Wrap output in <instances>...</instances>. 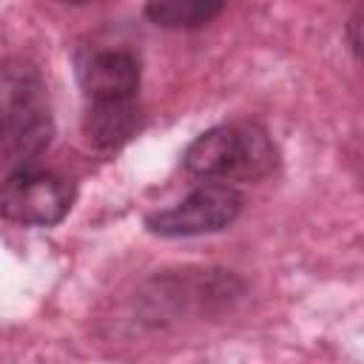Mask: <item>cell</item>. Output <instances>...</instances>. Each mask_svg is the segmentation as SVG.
Masks as SVG:
<instances>
[{
    "label": "cell",
    "instance_id": "cell-1",
    "mask_svg": "<svg viewBox=\"0 0 364 364\" xmlns=\"http://www.w3.org/2000/svg\"><path fill=\"white\" fill-rule=\"evenodd\" d=\"M82 88V131L91 148L111 154L128 145L142 128L139 82L142 65L131 48H85L77 54Z\"/></svg>",
    "mask_w": 364,
    "mask_h": 364
},
{
    "label": "cell",
    "instance_id": "cell-2",
    "mask_svg": "<svg viewBox=\"0 0 364 364\" xmlns=\"http://www.w3.org/2000/svg\"><path fill=\"white\" fill-rule=\"evenodd\" d=\"M54 117L40 68L26 57L0 60V168L9 173L51 145Z\"/></svg>",
    "mask_w": 364,
    "mask_h": 364
},
{
    "label": "cell",
    "instance_id": "cell-3",
    "mask_svg": "<svg viewBox=\"0 0 364 364\" xmlns=\"http://www.w3.org/2000/svg\"><path fill=\"white\" fill-rule=\"evenodd\" d=\"M245 293V282L222 267H182L154 273L136 290L134 307L142 324L165 327L191 316H213Z\"/></svg>",
    "mask_w": 364,
    "mask_h": 364
},
{
    "label": "cell",
    "instance_id": "cell-4",
    "mask_svg": "<svg viewBox=\"0 0 364 364\" xmlns=\"http://www.w3.org/2000/svg\"><path fill=\"white\" fill-rule=\"evenodd\" d=\"M279 162L270 134L256 122L216 125L199 134L182 154L185 171L202 179H262Z\"/></svg>",
    "mask_w": 364,
    "mask_h": 364
},
{
    "label": "cell",
    "instance_id": "cell-5",
    "mask_svg": "<svg viewBox=\"0 0 364 364\" xmlns=\"http://www.w3.org/2000/svg\"><path fill=\"white\" fill-rule=\"evenodd\" d=\"M242 208H245V199L233 185L208 179V182L196 185L188 196L173 202L171 208L148 213L145 228L154 236H165V239L219 233L239 219Z\"/></svg>",
    "mask_w": 364,
    "mask_h": 364
},
{
    "label": "cell",
    "instance_id": "cell-6",
    "mask_svg": "<svg viewBox=\"0 0 364 364\" xmlns=\"http://www.w3.org/2000/svg\"><path fill=\"white\" fill-rule=\"evenodd\" d=\"M74 205V185L37 165L14 168L0 182V216L23 228L60 225Z\"/></svg>",
    "mask_w": 364,
    "mask_h": 364
},
{
    "label": "cell",
    "instance_id": "cell-7",
    "mask_svg": "<svg viewBox=\"0 0 364 364\" xmlns=\"http://www.w3.org/2000/svg\"><path fill=\"white\" fill-rule=\"evenodd\" d=\"M228 0H148L145 17L168 31H196L225 11Z\"/></svg>",
    "mask_w": 364,
    "mask_h": 364
},
{
    "label": "cell",
    "instance_id": "cell-8",
    "mask_svg": "<svg viewBox=\"0 0 364 364\" xmlns=\"http://www.w3.org/2000/svg\"><path fill=\"white\" fill-rule=\"evenodd\" d=\"M350 48L353 54H358V11H353L350 17Z\"/></svg>",
    "mask_w": 364,
    "mask_h": 364
},
{
    "label": "cell",
    "instance_id": "cell-9",
    "mask_svg": "<svg viewBox=\"0 0 364 364\" xmlns=\"http://www.w3.org/2000/svg\"><path fill=\"white\" fill-rule=\"evenodd\" d=\"M63 6H88V3H100V0H57Z\"/></svg>",
    "mask_w": 364,
    "mask_h": 364
}]
</instances>
